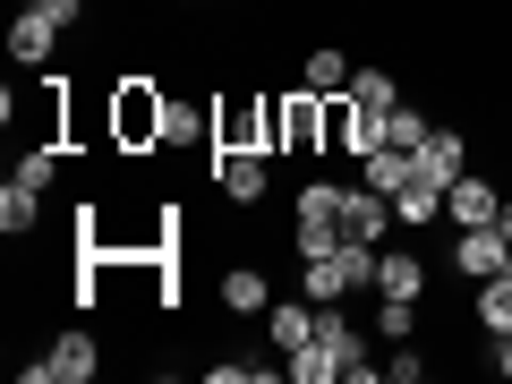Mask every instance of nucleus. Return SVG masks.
<instances>
[{
    "label": "nucleus",
    "instance_id": "obj_1",
    "mask_svg": "<svg viewBox=\"0 0 512 384\" xmlns=\"http://www.w3.org/2000/svg\"><path fill=\"white\" fill-rule=\"evenodd\" d=\"M265 146L274 154H325V94H308V86L265 94Z\"/></svg>",
    "mask_w": 512,
    "mask_h": 384
},
{
    "label": "nucleus",
    "instance_id": "obj_29",
    "mask_svg": "<svg viewBox=\"0 0 512 384\" xmlns=\"http://www.w3.org/2000/svg\"><path fill=\"white\" fill-rule=\"evenodd\" d=\"M495 376L512 384V333H504V342H495Z\"/></svg>",
    "mask_w": 512,
    "mask_h": 384
},
{
    "label": "nucleus",
    "instance_id": "obj_11",
    "mask_svg": "<svg viewBox=\"0 0 512 384\" xmlns=\"http://www.w3.org/2000/svg\"><path fill=\"white\" fill-rule=\"evenodd\" d=\"M52 43H60V26L26 0L18 18H9V60H18V69H43V60H52Z\"/></svg>",
    "mask_w": 512,
    "mask_h": 384
},
{
    "label": "nucleus",
    "instance_id": "obj_19",
    "mask_svg": "<svg viewBox=\"0 0 512 384\" xmlns=\"http://www.w3.org/2000/svg\"><path fill=\"white\" fill-rule=\"evenodd\" d=\"M291 222H342V188H333V180H308V188L291 197Z\"/></svg>",
    "mask_w": 512,
    "mask_h": 384
},
{
    "label": "nucleus",
    "instance_id": "obj_28",
    "mask_svg": "<svg viewBox=\"0 0 512 384\" xmlns=\"http://www.w3.org/2000/svg\"><path fill=\"white\" fill-rule=\"evenodd\" d=\"M35 9L60 26V35H69V26H86V0H35Z\"/></svg>",
    "mask_w": 512,
    "mask_h": 384
},
{
    "label": "nucleus",
    "instance_id": "obj_20",
    "mask_svg": "<svg viewBox=\"0 0 512 384\" xmlns=\"http://www.w3.org/2000/svg\"><path fill=\"white\" fill-rule=\"evenodd\" d=\"M197 137H214V111L171 103V111H163V146H197Z\"/></svg>",
    "mask_w": 512,
    "mask_h": 384
},
{
    "label": "nucleus",
    "instance_id": "obj_18",
    "mask_svg": "<svg viewBox=\"0 0 512 384\" xmlns=\"http://www.w3.org/2000/svg\"><path fill=\"white\" fill-rule=\"evenodd\" d=\"M35 205H43V188L9 180V188H0V231H9V239H26V231H35Z\"/></svg>",
    "mask_w": 512,
    "mask_h": 384
},
{
    "label": "nucleus",
    "instance_id": "obj_22",
    "mask_svg": "<svg viewBox=\"0 0 512 384\" xmlns=\"http://www.w3.org/2000/svg\"><path fill=\"white\" fill-rule=\"evenodd\" d=\"M350 103H367V111H393V103H402V86H393V77H384V69H350Z\"/></svg>",
    "mask_w": 512,
    "mask_h": 384
},
{
    "label": "nucleus",
    "instance_id": "obj_25",
    "mask_svg": "<svg viewBox=\"0 0 512 384\" xmlns=\"http://www.w3.org/2000/svg\"><path fill=\"white\" fill-rule=\"evenodd\" d=\"M52 171H60V146H52V137H35V146L18 154V180L26 188H52Z\"/></svg>",
    "mask_w": 512,
    "mask_h": 384
},
{
    "label": "nucleus",
    "instance_id": "obj_12",
    "mask_svg": "<svg viewBox=\"0 0 512 384\" xmlns=\"http://www.w3.org/2000/svg\"><path fill=\"white\" fill-rule=\"evenodd\" d=\"M376 291H384V299H427V256H419V248H384Z\"/></svg>",
    "mask_w": 512,
    "mask_h": 384
},
{
    "label": "nucleus",
    "instance_id": "obj_4",
    "mask_svg": "<svg viewBox=\"0 0 512 384\" xmlns=\"http://www.w3.org/2000/svg\"><path fill=\"white\" fill-rule=\"evenodd\" d=\"M214 154H239V146H265V103L256 94H214ZM274 154V146H265Z\"/></svg>",
    "mask_w": 512,
    "mask_h": 384
},
{
    "label": "nucleus",
    "instance_id": "obj_23",
    "mask_svg": "<svg viewBox=\"0 0 512 384\" xmlns=\"http://www.w3.org/2000/svg\"><path fill=\"white\" fill-rule=\"evenodd\" d=\"M384 146H402V154H419V146H427V111L393 103V111H384Z\"/></svg>",
    "mask_w": 512,
    "mask_h": 384
},
{
    "label": "nucleus",
    "instance_id": "obj_9",
    "mask_svg": "<svg viewBox=\"0 0 512 384\" xmlns=\"http://www.w3.org/2000/svg\"><path fill=\"white\" fill-rule=\"evenodd\" d=\"M495 214H504L495 180H470V171H461V180L444 188V222H453V231H478V222H495Z\"/></svg>",
    "mask_w": 512,
    "mask_h": 384
},
{
    "label": "nucleus",
    "instance_id": "obj_14",
    "mask_svg": "<svg viewBox=\"0 0 512 384\" xmlns=\"http://www.w3.org/2000/svg\"><path fill=\"white\" fill-rule=\"evenodd\" d=\"M222 308L231 316H265L274 308V282L256 274V265H231V274H222Z\"/></svg>",
    "mask_w": 512,
    "mask_h": 384
},
{
    "label": "nucleus",
    "instance_id": "obj_16",
    "mask_svg": "<svg viewBox=\"0 0 512 384\" xmlns=\"http://www.w3.org/2000/svg\"><path fill=\"white\" fill-rule=\"evenodd\" d=\"M478 325H487L495 342L512 333V265H504V274H487V282H478Z\"/></svg>",
    "mask_w": 512,
    "mask_h": 384
},
{
    "label": "nucleus",
    "instance_id": "obj_3",
    "mask_svg": "<svg viewBox=\"0 0 512 384\" xmlns=\"http://www.w3.org/2000/svg\"><path fill=\"white\" fill-rule=\"evenodd\" d=\"M94 367H103V350H94V333H60L43 359L18 367V384H86Z\"/></svg>",
    "mask_w": 512,
    "mask_h": 384
},
{
    "label": "nucleus",
    "instance_id": "obj_6",
    "mask_svg": "<svg viewBox=\"0 0 512 384\" xmlns=\"http://www.w3.org/2000/svg\"><path fill=\"white\" fill-rule=\"evenodd\" d=\"M504 265H512L504 222H478V231H461V239H453V274H461V282H487V274H504Z\"/></svg>",
    "mask_w": 512,
    "mask_h": 384
},
{
    "label": "nucleus",
    "instance_id": "obj_15",
    "mask_svg": "<svg viewBox=\"0 0 512 384\" xmlns=\"http://www.w3.org/2000/svg\"><path fill=\"white\" fill-rule=\"evenodd\" d=\"M299 86H308V94H342V86H350V52H333V43H316V52L299 60Z\"/></svg>",
    "mask_w": 512,
    "mask_h": 384
},
{
    "label": "nucleus",
    "instance_id": "obj_8",
    "mask_svg": "<svg viewBox=\"0 0 512 384\" xmlns=\"http://www.w3.org/2000/svg\"><path fill=\"white\" fill-rule=\"evenodd\" d=\"M316 325H325V308H316L308 291H299V299H274V308H265V333H274L282 359H291V350H308V342H316Z\"/></svg>",
    "mask_w": 512,
    "mask_h": 384
},
{
    "label": "nucleus",
    "instance_id": "obj_7",
    "mask_svg": "<svg viewBox=\"0 0 512 384\" xmlns=\"http://www.w3.org/2000/svg\"><path fill=\"white\" fill-rule=\"evenodd\" d=\"M214 188H222L231 205H265V188H274V171H265V146L214 154Z\"/></svg>",
    "mask_w": 512,
    "mask_h": 384
},
{
    "label": "nucleus",
    "instance_id": "obj_17",
    "mask_svg": "<svg viewBox=\"0 0 512 384\" xmlns=\"http://www.w3.org/2000/svg\"><path fill=\"white\" fill-rule=\"evenodd\" d=\"M308 299H316V308H342V299H350V274H342V248H333V256H308Z\"/></svg>",
    "mask_w": 512,
    "mask_h": 384
},
{
    "label": "nucleus",
    "instance_id": "obj_13",
    "mask_svg": "<svg viewBox=\"0 0 512 384\" xmlns=\"http://www.w3.org/2000/svg\"><path fill=\"white\" fill-rule=\"evenodd\" d=\"M410 171H419V154H402V146L359 154V180H367V188H384V197H402V188H410Z\"/></svg>",
    "mask_w": 512,
    "mask_h": 384
},
{
    "label": "nucleus",
    "instance_id": "obj_24",
    "mask_svg": "<svg viewBox=\"0 0 512 384\" xmlns=\"http://www.w3.org/2000/svg\"><path fill=\"white\" fill-rule=\"evenodd\" d=\"M291 384H342V367H333V350H325V342L291 350Z\"/></svg>",
    "mask_w": 512,
    "mask_h": 384
},
{
    "label": "nucleus",
    "instance_id": "obj_10",
    "mask_svg": "<svg viewBox=\"0 0 512 384\" xmlns=\"http://www.w3.org/2000/svg\"><path fill=\"white\" fill-rule=\"evenodd\" d=\"M461 171H470V137H461V128H427V146H419V180L453 188Z\"/></svg>",
    "mask_w": 512,
    "mask_h": 384
},
{
    "label": "nucleus",
    "instance_id": "obj_27",
    "mask_svg": "<svg viewBox=\"0 0 512 384\" xmlns=\"http://www.w3.org/2000/svg\"><path fill=\"white\" fill-rule=\"evenodd\" d=\"M384 376H393V384H419V376H427V350L393 342V359H384Z\"/></svg>",
    "mask_w": 512,
    "mask_h": 384
},
{
    "label": "nucleus",
    "instance_id": "obj_5",
    "mask_svg": "<svg viewBox=\"0 0 512 384\" xmlns=\"http://www.w3.org/2000/svg\"><path fill=\"white\" fill-rule=\"evenodd\" d=\"M393 231H402V222H393V197H384V188H367V180H350V188H342V239L384 248Z\"/></svg>",
    "mask_w": 512,
    "mask_h": 384
},
{
    "label": "nucleus",
    "instance_id": "obj_30",
    "mask_svg": "<svg viewBox=\"0 0 512 384\" xmlns=\"http://www.w3.org/2000/svg\"><path fill=\"white\" fill-rule=\"evenodd\" d=\"M495 222H504V239H512V197H504V214H495Z\"/></svg>",
    "mask_w": 512,
    "mask_h": 384
},
{
    "label": "nucleus",
    "instance_id": "obj_21",
    "mask_svg": "<svg viewBox=\"0 0 512 384\" xmlns=\"http://www.w3.org/2000/svg\"><path fill=\"white\" fill-rule=\"evenodd\" d=\"M419 333V299H384L376 291V342H410Z\"/></svg>",
    "mask_w": 512,
    "mask_h": 384
},
{
    "label": "nucleus",
    "instance_id": "obj_26",
    "mask_svg": "<svg viewBox=\"0 0 512 384\" xmlns=\"http://www.w3.org/2000/svg\"><path fill=\"white\" fill-rule=\"evenodd\" d=\"M291 248L299 256H333L342 248V222H291Z\"/></svg>",
    "mask_w": 512,
    "mask_h": 384
},
{
    "label": "nucleus",
    "instance_id": "obj_2",
    "mask_svg": "<svg viewBox=\"0 0 512 384\" xmlns=\"http://www.w3.org/2000/svg\"><path fill=\"white\" fill-rule=\"evenodd\" d=\"M163 111H171V94L154 86V77H128V86H111V146H120V154L163 146Z\"/></svg>",
    "mask_w": 512,
    "mask_h": 384
}]
</instances>
